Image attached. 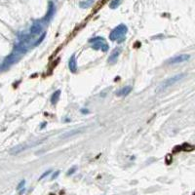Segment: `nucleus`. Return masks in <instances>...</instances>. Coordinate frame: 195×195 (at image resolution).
<instances>
[{"label":"nucleus","mask_w":195,"mask_h":195,"mask_svg":"<svg viewBox=\"0 0 195 195\" xmlns=\"http://www.w3.org/2000/svg\"><path fill=\"white\" fill-rule=\"evenodd\" d=\"M184 77V74H177V75H174L173 77H170V78H168L165 82H163V84L161 86H160L159 88H158V91H163V90H165V89H167L168 87H170L171 85H173V84H175V83H177V81H179V80H182V78Z\"/></svg>","instance_id":"nucleus-4"},{"label":"nucleus","mask_w":195,"mask_h":195,"mask_svg":"<svg viewBox=\"0 0 195 195\" xmlns=\"http://www.w3.org/2000/svg\"><path fill=\"white\" fill-rule=\"evenodd\" d=\"M46 124H47V123H43V124L41 125V128H44V127H45V126H46Z\"/></svg>","instance_id":"nucleus-22"},{"label":"nucleus","mask_w":195,"mask_h":195,"mask_svg":"<svg viewBox=\"0 0 195 195\" xmlns=\"http://www.w3.org/2000/svg\"><path fill=\"white\" fill-rule=\"evenodd\" d=\"M81 111H82L83 113H88L89 110L88 109H85V108H83V109H81Z\"/></svg>","instance_id":"nucleus-21"},{"label":"nucleus","mask_w":195,"mask_h":195,"mask_svg":"<svg viewBox=\"0 0 195 195\" xmlns=\"http://www.w3.org/2000/svg\"><path fill=\"white\" fill-rule=\"evenodd\" d=\"M41 31H42V26L41 24L39 23H35L34 24H32L30 29H29V33L32 34V35H38Z\"/></svg>","instance_id":"nucleus-9"},{"label":"nucleus","mask_w":195,"mask_h":195,"mask_svg":"<svg viewBox=\"0 0 195 195\" xmlns=\"http://www.w3.org/2000/svg\"><path fill=\"white\" fill-rule=\"evenodd\" d=\"M45 35H46V33L44 32V33H43V34H42V35H41L40 39H37V40H36L35 42H34V46H36V45H38L39 43H41V41L43 40L44 38H45Z\"/></svg>","instance_id":"nucleus-18"},{"label":"nucleus","mask_w":195,"mask_h":195,"mask_svg":"<svg viewBox=\"0 0 195 195\" xmlns=\"http://www.w3.org/2000/svg\"><path fill=\"white\" fill-rule=\"evenodd\" d=\"M68 68L72 73H76L77 72V61H76V57L75 54H73L72 56L69 58V61H68Z\"/></svg>","instance_id":"nucleus-7"},{"label":"nucleus","mask_w":195,"mask_h":195,"mask_svg":"<svg viewBox=\"0 0 195 195\" xmlns=\"http://www.w3.org/2000/svg\"><path fill=\"white\" fill-rule=\"evenodd\" d=\"M24 184H26V181L24 179H23V181H21V182L18 184V186H17V189L18 190H21V189H23L24 187Z\"/></svg>","instance_id":"nucleus-16"},{"label":"nucleus","mask_w":195,"mask_h":195,"mask_svg":"<svg viewBox=\"0 0 195 195\" xmlns=\"http://www.w3.org/2000/svg\"><path fill=\"white\" fill-rule=\"evenodd\" d=\"M60 171H56L55 173H54V174H53V176H52V177H51V179H52V181H53V179H57V177H59V175H60Z\"/></svg>","instance_id":"nucleus-20"},{"label":"nucleus","mask_w":195,"mask_h":195,"mask_svg":"<svg viewBox=\"0 0 195 195\" xmlns=\"http://www.w3.org/2000/svg\"><path fill=\"white\" fill-rule=\"evenodd\" d=\"M52 173V170H48V171H46V172H44L43 174L41 175V177H39V179H44V177H46L47 176H49Z\"/></svg>","instance_id":"nucleus-17"},{"label":"nucleus","mask_w":195,"mask_h":195,"mask_svg":"<svg viewBox=\"0 0 195 195\" xmlns=\"http://www.w3.org/2000/svg\"><path fill=\"white\" fill-rule=\"evenodd\" d=\"M121 1H122V0H112V1L110 2V4H109V7H110V8H111V9H115V8H117V7L120 5Z\"/></svg>","instance_id":"nucleus-14"},{"label":"nucleus","mask_w":195,"mask_h":195,"mask_svg":"<svg viewBox=\"0 0 195 195\" xmlns=\"http://www.w3.org/2000/svg\"><path fill=\"white\" fill-rule=\"evenodd\" d=\"M128 31L127 26L121 24L119 26H117L115 28L112 29V31L109 34V39L111 41H117L118 43L125 41V35Z\"/></svg>","instance_id":"nucleus-2"},{"label":"nucleus","mask_w":195,"mask_h":195,"mask_svg":"<svg viewBox=\"0 0 195 195\" xmlns=\"http://www.w3.org/2000/svg\"><path fill=\"white\" fill-rule=\"evenodd\" d=\"M76 169H77V168H76L75 166H74V167H72V168H71V169L68 170L67 173H66V175H67V176H69V175H72L73 173H74V172L76 171Z\"/></svg>","instance_id":"nucleus-19"},{"label":"nucleus","mask_w":195,"mask_h":195,"mask_svg":"<svg viewBox=\"0 0 195 195\" xmlns=\"http://www.w3.org/2000/svg\"><path fill=\"white\" fill-rule=\"evenodd\" d=\"M60 96H61V90H57L53 93V95H52V97H51V103L52 105H55L56 103L59 102Z\"/></svg>","instance_id":"nucleus-11"},{"label":"nucleus","mask_w":195,"mask_h":195,"mask_svg":"<svg viewBox=\"0 0 195 195\" xmlns=\"http://www.w3.org/2000/svg\"><path fill=\"white\" fill-rule=\"evenodd\" d=\"M79 132H80V131H78V130L72 131V132H67V133H65V135H63V136H61V138H63V139H65V138H67V137H71V136H73V135L77 134V133H79Z\"/></svg>","instance_id":"nucleus-15"},{"label":"nucleus","mask_w":195,"mask_h":195,"mask_svg":"<svg viewBox=\"0 0 195 195\" xmlns=\"http://www.w3.org/2000/svg\"><path fill=\"white\" fill-rule=\"evenodd\" d=\"M189 59H190V55H188V54H182V55H179V56H177V57H174V58L170 59V60L168 61V63L174 65V63H184V61H188Z\"/></svg>","instance_id":"nucleus-5"},{"label":"nucleus","mask_w":195,"mask_h":195,"mask_svg":"<svg viewBox=\"0 0 195 195\" xmlns=\"http://www.w3.org/2000/svg\"><path fill=\"white\" fill-rule=\"evenodd\" d=\"M89 42L91 44V47L94 50H101L102 52H107L109 47L105 42V39L102 37V36H97V37H93L89 39Z\"/></svg>","instance_id":"nucleus-3"},{"label":"nucleus","mask_w":195,"mask_h":195,"mask_svg":"<svg viewBox=\"0 0 195 195\" xmlns=\"http://www.w3.org/2000/svg\"><path fill=\"white\" fill-rule=\"evenodd\" d=\"M132 89L133 88L131 86H125V87L121 88L120 90H118L115 94H116L117 97H126L132 92Z\"/></svg>","instance_id":"nucleus-8"},{"label":"nucleus","mask_w":195,"mask_h":195,"mask_svg":"<svg viewBox=\"0 0 195 195\" xmlns=\"http://www.w3.org/2000/svg\"><path fill=\"white\" fill-rule=\"evenodd\" d=\"M55 11H56V8L55 6H54L53 2H50L49 3V9H48V13L45 16V18H44V21L45 22H48L49 20L52 19V17L54 16V14H55Z\"/></svg>","instance_id":"nucleus-10"},{"label":"nucleus","mask_w":195,"mask_h":195,"mask_svg":"<svg viewBox=\"0 0 195 195\" xmlns=\"http://www.w3.org/2000/svg\"><path fill=\"white\" fill-rule=\"evenodd\" d=\"M24 149H26V147H24V145H18L17 147H14V148L11 150V153L12 154H17V153H19V152L23 151Z\"/></svg>","instance_id":"nucleus-12"},{"label":"nucleus","mask_w":195,"mask_h":195,"mask_svg":"<svg viewBox=\"0 0 195 195\" xmlns=\"http://www.w3.org/2000/svg\"><path fill=\"white\" fill-rule=\"evenodd\" d=\"M121 53V48L120 47H117V48H115L114 50L111 52V54H110V56L108 57V63H110V65H113V63H115L118 60V57H119Z\"/></svg>","instance_id":"nucleus-6"},{"label":"nucleus","mask_w":195,"mask_h":195,"mask_svg":"<svg viewBox=\"0 0 195 195\" xmlns=\"http://www.w3.org/2000/svg\"><path fill=\"white\" fill-rule=\"evenodd\" d=\"M26 50H28V48H26V46H24L23 44H21V43L17 44V45L15 46L13 52L5 59L4 61L2 63V65H0V70L7 69V68L10 67L12 65L16 63L17 61L21 59L22 55H24V54L26 53Z\"/></svg>","instance_id":"nucleus-1"},{"label":"nucleus","mask_w":195,"mask_h":195,"mask_svg":"<svg viewBox=\"0 0 195 195\" xmlns=\"http://www.w3.org/2000/svg\"><path fill=\"white\" fill-rule=\"evenodd\" d=\"M94 0H87V1H83L80 3V7L81 8H88V7H90L91 5L93 4Z\"/></svg>","instance_id":"nucleus-13"}]
</instances>
